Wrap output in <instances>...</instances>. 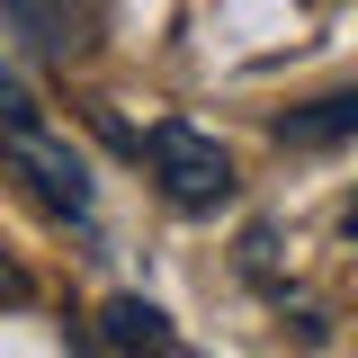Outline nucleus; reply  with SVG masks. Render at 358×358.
I'll list each match as a JSON object with an SVG mask.
<instances>
[{"label":"nucleus","instance_id":"obj_6","mask_svg":"<svg viewBox=\"0 0 358 358\" xmlns=\"http://www.w3.org/2000/svg\"><path fill=\"white\" fill-rule=\"evenodd\" d=\"M18 117H36V108H27V90H18V72L0 63V126H18Z\"/></svg>","mask_w":358,"mask_h":358},{"label":"nucleus","instance_id":"obj_1","mask_svg":"<svg viewBox=\"0 0 358 358\" xmlns=\"http://www.w3.org/2000/svg\"><path fill=\"white\" fill-rule=\"evenodd\" d=\"M143 152H152L162 197L188 206V215H215L224 197H233V152H224L215 134H197V126H152V134H143Z\"/></svg>","mask_w":358,"mask_h":358},{"label":"nucleus","instance_id":"obj_3","mask_svg":"<svg viewBox=\"0 0 358 358\" xmlns=\"http://www.w3.org/2000/svg\"><path fill=\"white\" fill-rule=\"evenodd\" d=\"M0 18L36 45V54H54V63H72V54L90 45V18L72 9V0H0Z\"/></svg>","mask_w":358,"mask_h":358},{"label":"nucleus","instance_id":"obj_4","mask_svg":"<svg viewBox=\"0 0 358 358\" xmlns=\"http://www.w3.org/2000/svg\"><path fill=\"white\" fill-rule=\"evenodd\" d=\"M99 341H108V350H126V358H152V350H171V322L143 305V296H117V305L99 313Z\"/></svg>","mask_w":358,"mask_h":358},{"label":"nucleus","instance_id":"obj_7","mask_svg":"<svg viewBox=\"0 0 358 358\" xmlns=\"http://www.w3.org/2000/svg\"><path fill=\"white\" fill-rule=\"evenodd\" d=\"M350 233H358V197H350Z\"/></svg>","mask_w":358,"mask_h":358},{"label":"nucleus","instance_id":"obj_2","mask_svg":"<svg viewBox=\"0 0 358 358\" xmlns=\"http://www.w3.org/2000/svg\"><path fill=\"white\" fill-rule=\"evenodd\" d=\"M0 162L36 188L54 215H90V162L63 143V134H45L36 117H18V126H0Z\"/></svg>","mask_w":358,"mask_h":358},{"label":"nucleus","instance_id":"obj_5","mask_svg":"<svg viewBox=\"0 0 358 358\" xmlns=\"http://www.w3.org/2000/svg\"><path fill=\"white\" fill-rule=\"evenodd\" d=\"M341 134H358V90H331V99L278 117V143H341Z\"/></svg>","mask_w":358,"mask_h":358}]
</instances>
